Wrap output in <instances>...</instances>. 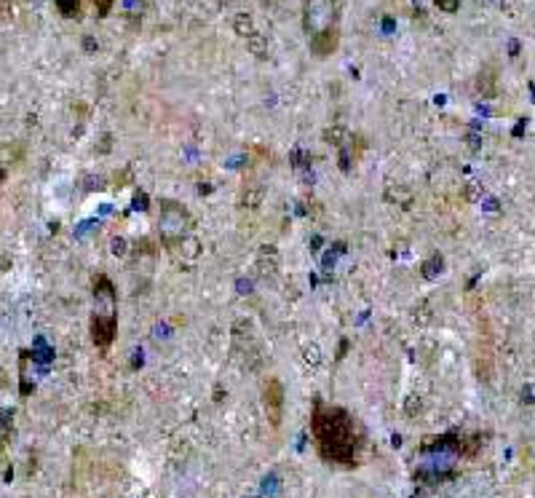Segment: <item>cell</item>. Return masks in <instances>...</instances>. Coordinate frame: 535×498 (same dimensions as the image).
<instances>
[{"instance_id":"1","label":"cell","mask_w":535,"mask_h":498,"mask_svg":"<svg viewBox=\"0 0 535 498\" xmlns=\"http://www.w3.org/2000/svg\"><path fill=\"white\" fill-rule=\"evenodd\" d=\"M311 432L316 440V450L327 464H359L361 447H364V432L351 413H346L343 408H332V405H316Z\"/></svg>"},{"instance_id":"2","label":"cell","mask_w":535,"mask_h":498,"mask_svg":"<svg viewBox=\"0 0 535 498\" xmlns=\"http://www.w3.org/2000/svg\"><path fill=\"white\" fill-rule=\"evenodd\" d=\"M340 11L343 0H305L302 27L313 54L329 56L340 41Z\"/></svg>"},{"instance_id":"3","label":"cell","mask_w":535,"mask_h":498,"mask_svg":"<svg viewBox=\"0 0 535 498\" xmlns=\"http://www.w3.org/2000/svg\"><path fill=\"white\" fill-rule=\"evenodd\" d=\"M118 327V306H115V289L110 279H94V313H91V338L100 348L112 343V335Z\"/></svg>"},{"instance_id":"4","label":"cell","mask_w":535,"mask_h":498,"mask_svg":"<svg viewBox=\"0 0 535 498\" xmlns=\"http://www.w3.org/2000/svg\"><path fill=\"white\" fill-rule=\"evenodd\" d=\"M265 408H268V418L273 426L281 423V408H284V391H281L279 380H268L265 386Z\"/></svg>"},{"instance_id":"5","label":"cell","mask_w":535,"mask_h":498,"mask_svg":"<svg viewBox=\"0 0 535 498\" xmlns=\"http://www.w3.org/2000/svg\"><path fill=\"white\" fill-rule=\"evenodd\" d=\"M56 6L65 16H78V0H56Z\"/></svg>"},{"instance_id":"6","label":"cell","mask_w":535,"mask_h":498,"mask_svg":"<svg viewBox=\"0 0 535 498\" xmlns=\"http://www.w3.org/2000/svg\"><path fill=\"white\" fill-rule=\"evenodd\" d=\"M436 6L442 9V11H447V14H452L457 9V0H436Z\"/></svg>"},{"instance_id":"7","label":"cell","mask_w":535,"mask_h":498,"mask_svg":"<svg viewBox=\"0 0 535 498\" xmlns=\"http://www.w3.org/2000/svg\"><path fill=\"white\" fill-rule=\"evenodd\" d=\"M97 3H100V6H102V11H107V6H110L112 0H97Z\"/></svg>"},{"instance_id":"8","label":"cell","mask_w":535,"mask_h":498,"mask_svg":"<svg viewBox=\"0 0 535 498\" xmlns=\"http://www.w3.org/2000/svg\"><path fill=\"white\" fill-rule=\"evenodd\" d=\"M0 180H3V169H0Z\"/></svg>"}]
</instances>
